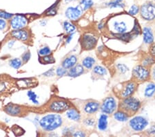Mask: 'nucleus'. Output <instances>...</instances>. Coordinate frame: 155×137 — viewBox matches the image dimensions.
<instances>
[{
  "label": "nucleus",
  "mask_w": 155,
  "mask_h": 137,
  "mask_svg": "<svg viewBox=\"0 0 155 137\" xmlns=\"http://www.w3.org/2000/svg\"><path fill=\"white\" fill-rule=\"evenodd\" d=\"M66 116L69 119L74 121H78L80 120V114L75 109H70L66 113Z\"/></svg>",
  "instance_id": "obj_20"
},
{
  "label": "nucleus",
  "mask_w": 155,
  "mask_h": 137,
  "mask_svg": "<svg viewBox=\"0 0 155 137\" xmlns=\"http://www.w3.org/2000/svg\"><path fill=\"white\" fill-rule=\"evenodd\" d=\"M132 75L137 80L139 81H145L150 76V71L143 66H137L132 71Z\"/></svg>",
  "instance_id": "obj_6"
},
{
  "label": "nucleus",
  "mask_w": 155,
  "mask_h": 137,
  "mask_svg": "<svg viewBox=\"0 0 155 137\" xmlns=\"http://www.w3.org/2000/svg\"><path fill=\"white\" fill-rule=\"evenodd\" d=\"M56 74L58 76H64V75H66L67 74V71L66 70V69H64V67H63V68L59 67V68L57 69Z\"/></svg>",
  "instance_id": "obj_36"
},
{
  "label": "nucleus",
  "mask_w": 155,
  "mask_h": 137,
  "mask_svg": "<svg viewBox=\"0 0 155 137\" xmlns=\"http://www.w3.org/2000/svg\"><path fill=\"white\" fill-rule=\"evenodd\" d=\"M51 53V50L48 47H44L41 49H40V51H39V54L40 56H48V55H50Z\"/></svg>",
  "instance_id": "obj_33"
},
{
  "label": "nucleus",
  "mask_w": 155,
  "mask_h": 137,
  "mask_svg": "<svg viewBox=\"0 0 155 137\" xmlns=\"http://www.w3.org/2000/svg\"><path fill=\"white\" fill-rule=\"evenodd\" d=\"M117 68L119 70V71L121 72L122 74H125L126 72L128 70V68H127V66L126 64H117Z\"/></svg>",
  "instance_id": "obj_35"
},
{
  "label": "nucleus",
  "mask_w": 155,
  "mask_h": 137,
  "mask_svg": "<svg viewBox=\"0 0 155 137\" xmlns=\"http://www.w3.org/2000/svg\"><path fill=\"white\" fill-rule=\"evenodd\" d=\"M12 132H13V133L15 134V135L17 136H21L22 134H24V130L21 128H20V127L17 126V125H15L12 127Z\"/></svg>",
  "instance_id": "obj_30"
},
{
  "label": "nucleus",
  "mask_w": 155,
  "mask_h": 137,
  "mask_svg": "<svg viewBox=\"0 0 155 137\" xmlns=\"http://www.w3.org/2000/svg\"><path fill=\"white\" fill-rule=\"evenodd\" d=\"M35 81L31 79H24V80H20L17 82V84L19 87H31L34 86Z\"/></svg>",
  "instance_id": "obj_24"
},
{
  "label": "nucleus",
  "mask_w": 155,
  "mask_h": 137,
  "mask_svg": "<svg viewBox=\"0 0 155 137\" xmlns=\"http://www.w3.org/2000/svg\"><path fill=\"white\" fill-rule=\"evenodd\" d=\"M31 58V53L29 52H27V53H24V56H22V60L24 62H26L29 60V59Z\"/></svg>",
  "instance_id": "obj_39"
},
{
  "label": "nucleus",
  "mask_w": 155,
  "mask_h": 137,
  "mask_svg": "<svg viewBox=\"0 0 155 137\" xmlns=\"http://www.w3.org/2000/svg\"><path fill=\"white\" fill-rule=\"evenodd\" d=\"M85 123H86V125H87L92 126L94 124V120L93 118H87L86 119V121H85Z\"/></svg>",
  "instance_id": "obj_40"
},
{
  "label": "nucleus",
  "mask_w": 155,
  "mask_h": 137,
  "mask_svg": "<svg viewBox=\"0 0 155 137\" xmlns=\"http://www.w3.org/2000/svg\"><path fill=\"white\" fill-rule=\"evenodd\" d=\"M73 136H86V134L81 131H77L73 134Z\"/></svg>",
  "instance_id": "obj_43"
},
{
  "label": "nucleus",
  "mask_w": 155,
  "mask_h": 137,
  "mask_svg": "<svg viewBox=\"0 0 155 137\" xmlns=\"http://www.w3.org/2000/svg\"><path fill=\"white\" fill-rule=\"evenodd\" d=\"M117 2H123V0H115Z\"/></svg>",
  "instance_id": "obj_49"
},
{
  "label": "nucleus",
  "mask_w": 155,
  "mask_h": 137,
  "mask_svg": "<svg viewBox=\"0 0 155 137\" xmlns=\"http://www.w3.org/2000/svg\"><path fill=\"white\" fill-rule=\"evenodd\" d=\"M114 118L117 121L120 122H126L128 119V116L127 114L124 111H118L114 114Z\"/></svg>",
  "instance_id": "obj_21"
},
{
  "label": "nucleus",
  "mask_w": 155,
  "mask_h": 137,
  "mask_svg": "<svg viewBox=\"0 0 155 137\" xmlns=\"http://www.w3.org/2000/svg\"><path fill=\"white\" fill-rule=\"evenodd\" d=\"M67 2H71V1H74V0H66Z\"/></svg>",
  "instance_id": "obj_50"
},
{
  "label": "nucleus",
  "mask_w": 155,
  "mask_h": 137,
  "mask_svg": "<svg viewBox=\"0 0 155 137\" xmlns=\"http://www.w3.org/2000/svg\"><path fill=\"white\" fill-rule=\"evenodd\" d=\"M5 89V85L4 83H0V92L2 91Z\"/></svg>",
  "instance_id": "obj_45"
},
{
  "label": "nucleus",
  "mask_w": 155,
  "mask_h": 137,
  "mask_svg": "<svg viewBox=\"0 0 155 137\" xmlns=\"http://www.w3.org/2000/svg\"><path fill=\"white\" fill-rule=\"evenodd\" d=\"M143 41L146 44H152L154 42V36L150 28L145 27L143 29Z\"/></svg>",
  "instance_id": "obj_16"
},
{
  "label": "nucleus",
  "mask_w": 155,
  "mask_h": 137,
  "mask_svg": "<svg viewBox=\"0 0 155 137\" xmlns=\"http://www.w3.org/2000/svg\"><path fill=\"white\" fill-rule=\"evenodd\" d=\"M44 61L46 62V63H52V62H54V58H52V56H50V55H48V56H46L44 57Z\"/></svg>",
  "instance_id": "obj_38"
},
{
  "label": "nucleus",
  "mask_w": 155,
  "mask_h": 137,
  "mask_svg": "<svg viewBox=\"0 0 155 137\" xmlns=\"http://www.w3.org/2000/svg\"><path fill=\"white\" fill-rule=\"evenodd\" d=\"M99 109V103L95 101H90L86 104L84 107V111L86 113L92 114L98 111Z\"/></svg>",
  "instance_id": "obj_12"
},
{
  "label": "nucleus",
  "mask_w": 155,
  "mask_h": 137,
  "mask_svg": "<svg viewBox=\"0 0 155 137\" xmlns=\"http://www.w3.org/2000/svg\"><path fill=\"white\" fill-rule=\"evenodd\" d=\"M21 64H22L21 61L18 58L12 59L11 61H10V65H11V67H12V68L16 69L20 68L21 66Z\"/></svg>",
  "instance_id": "obj_28"
},
{
  "label": "nucleus",
  "mask_w": 155,
  "mask_h": 137,
  "mask_svg": "<svg viewBox=\"0 0 155 137\" xmlns=\"http://www.w3.org/2000/svg\"><path fill=\"white\" fill-rule=\"evenodd\" d=\"M39 123L44 130L52 131L61 125L62 118L58 114H49L43 117Z\"/></svg>",
  "instance_id": "obj_1"
},
{
  "label": "nucleus",
  "mask_w": 155,
  "mask_h": 137,
  "mask_svg": "<svg viewBox=\"0 0 155 137\" xmlns=\"http://www.w3.org/2000/svg\"><path fill=\"white\" fill-rule=\"evenodd\" d=\"M117 108V103L113 97H107L104 100L101 104V109L103 113L111 114L115 111Z\"/></svg>",
  "instance_id": "obj_5"
},
{
  "label": "nucleus",
  "mask_w": 155,
  "mask_h": 137,
  "mask_svg": "<svg viewBox=\"0 0 155 137\" xmlns=\"http://www.w3.org/2000/svg\"><path fill=\"white\" fill-rule=\"evenodd\" d=\"M140 14L145 20L152 21L155 19V4L147 2L142 5L140 8Z\"/></svg>",
  "instance_id": "obj_3"
},
{
  "label": "nucleus",
  "mask_w": 155,
  "mask_h": 137,
  "mask_svg": "<svg viewBox=\"0 0 155 137\" xmlns=\"http://www.w3.org/2000/svg\"><path fill=\"white\" fill-rule=\"evenodd\" d=\"M137 84L134 82H129L127 83L126 86H125L123 91H122L121 96L124 98H127V97L131 96L132 94H134V92L135 91Z\"/></svg>",
  "instance_id": "obj_11"
},
{
  "label": "nucleus",
  "mask_w": 155,
  "mask_h": 137,
  "mask_svg": "<svg viewBox=\"0 0 155 137\" xmlns=\"http://www.w3.org/2000/svg\"><path fill=\"white\" fill-rule=\"evenodd\" d=\"M150 53L151 56L155 57V44H152L150 49Z\"/></svg>",
  "instance_id": "obj_41"
},
{
  "label": "nucleus",
  "mask_w": 155,
  "mask_h": 137,
  "mask_svg": "<svg viewBox=\"0 0 155 137\" xmlns=\"http://www.w3.org/2000/svg\"><path fill=\"white\" fill-rule=\"evenodd\" d=\"M103 24H100L99 25V29H102V28H103Z\"/></svg>",
  "instance_id": "obj_48"
},
{
  "label": "nucleus",
  "mask_w": 155,
  "mask_h": 137,
  "mask_svg": "<svg viewBox=\"0 0 155 137\" xmlns=\"http://www.w3.org/2000/svg\"><path fill=\"white\" fill-rule=\"evenodd\" d=\"M107 6L110 7L111 9L114 8H124L125 4L122 3V2H117L114 0V1H112L109 2V3H107Z\"/></svg>",
  "instance_id": "obj_27"
},
{
  "label": "nucleus",
  "mask_w": 155,
  "mask_h": 137,
  "mask_svg": "<svg viewBox=\"0 0 155 137\" xmlns=\"http://www.w3.org/2000/svg\"><path fill=\"white\" fill-rule=\"evenodd\" d=\"M148 122L143 116H136L130 121V125L134 131H142L146 128Z\"/></svg>",
  "instance_id": "obj_4"
},
{
  "label": "nucleus",
  "mask_w": 155,
  "mask_h": 137,
  "mask_svg": "<svg viewBox=\"0 0 155 137\" xmlns=\"http://www.w3.org/2000/svg\"><path fill=\"white\" fill-rule=\"evenodd\" d=\"M113 29L114 31L119 34H123L125 33L127 30V26L126 22L122 21V22H118V21H114L112 24Z\"/></svg>",
  "instance_id": "obj_14"
},
{
  "label": "nucleus",
  "mask_w": 155,
  "mask_h": 137,
  "mask_svg": "<svg viewBox=\"0 0 155 137\" xmlns=\"http://www.w3.org/2000/svg\"><path fill=\"white\" fill-rule=\"evenodd\" d=\"M11 36L14 37L15 38L19 40L26 41L28 38V32L25 30H21V29H17L15 30L11 33Z\"/></svg>",
  "instance_id": "obj_13"
},
{
  "label": "nucleus",
  "mask_w": 155,
  "mask_h": 137,
  "mask_svg": "<svg viewBox=\"0 0 155 137\" xmlns=\"http://www.w3.org/2000/svg\"><path fill=\"white\" fill-rule=\"evenodd\" d=\"M154 1H155V0H154Z\"/></svg>",
  "instance_id": "obj_51"
},
{
  "label": "nucleus",
  "mask_w": 155,
  "mask_h": 137,
  "mask_svg": "<svg viewBox=\"0 0 155 137\" xmlns=\"http://www.w3.org/2000/svg\"><path fill=\"white\" fill-rule=\"evenodd\" d=\"M152 77H153V79L155 80V66L154 67L153 69H152Z\"/></svg>",
  "instance_id": "obj_47"
},
{
  "label": "nucleus",
  "mask_w": 155,
  "mask_h": 137,
  "mask_svg": "<svg viewBox=\"0 0 155 137\" xmlns=\"http://www.w3.org/2000/svg\"><path fill=\"white\" fill-rule=\"evenodd\" d=\"M93 71L94 73H95L97 75H100V76H104L107 73L106 69L101 66H96L94 68Z\"/></svg>",
  "instance_id": "obj_29"
},
{
  "label": "nucleus",
  "mask_w": 155,
  "mask_h": 137,
  "mask_svg": "<svg viewBox=\"0 0 155 137\" xmlns=\"http://www.w3.org/2000/svg\"><path fill=\"white\" fill-rule=\"evenodd\" d=\"M139 7L138 6H137V5L134 4L130 8L128 13L130 15H136L139 12Z\"/></svg>",
  "instance_id": "obj_32"
},
{
  "label": "nucleus",
  "mask_w": 155,
  "mask_h": 137,
  "mask_svg": "<svg viewBox=\"0 0 155 137\" xmlns=\"http://www.w3.org/2000/svg\"><path fill=\"white\" fill-rule=\"evenodd\" d=\"M107 128V116L102 114L98 121V128L101 131H105Z\"/></svg>",
  "instance_id": "obj_19"
},
{
  "label": "nucleus",
  "mask_w": 155,
  "mask_h": 137,
  "mask_svg": "<svg viewBox=\"0 0 155 137\" xmlns=\"http://www.w3.org/2000/svg\"><path fill=\"white\" fill-rule=\"evenodd\" d=\"M82 12H83V11L80 8V6L69 7V8L66 9L65 13H66V16L69 19L76 20V19H79L81 16Z\"/></svg>",
  "instance_id": "obj_10"
},
{
  "label": "nucleus",
  "mask_w": 155,
  "mask_h": 137,
  "mask_svg": "<svg viewBox=\"0 0 155 137\" xmlns=\"http://www.w3.org/2000/svg\"><path fill=\"white\" fill-rule=\"evenodd\" d=\"M64 28L65 31H66V33H72L75 31V26L73 24L70 23L68 22H65L64 23Z\"/></svg>",
  "instance_id": "obj_26"
},
{
  "label": "nucleus",
  "mask_w": 155,
  "mask_h": 137,
  "mask_svg": "<svg viewBox=\"0 0 155 137\" xmlns=\"http://www.w3.org/2000/svg\"><path fill=\"white\" fill-rule=\"evenodd\" d=\"M53 74H54L53 70H52V69H51V70L47 71L46 73H45L44 75L46 76H53Z\"/></svg>",
  "instance_id": "obj_44"
},
{
  "label": "nucleus",
  "mask_w": 155,
  "mask_h": 137,
  "mask_svg": "<svg viewBox=\"0 0 155 137\" xmlns=\"http://www.w3.org/2000/svg\"><path fill=\"white\" fill-rule=\"evenodd\" d=\"M6 26V22L3 19H0V30H3Z\"/></svg>",
  "instance_id": "obj_42"
},
{
  "label": "nucleus",
  "mask_w": 155,
  "mask_h": 137,
  "mask_svg": "<svg viewBox=\"0 0 155 137\" xmlns=\"http://www.w3.org/2000/svg\"><path fill=\"white\" fill-rule=\"evenodd\" d=\"M97 40L95 37L91 36V35L86 34L82 37L81 46L84 49L91 50L95 47Z\"/></svg>",
  "instance_id": "obj_8"
},
{
  "label": "nucleus",
  "mask_w": 155,
  "mask_h": 137,
  "mask_svg": "<svg viewBox=\"0 0 155 137\" xmlns=\"http://www.w3.org/2000/svg\"><path fill=\"white\" fill-rule=\"evenodd\" d=\"M28 23V20L24 15H17L14 16L11 21V27L14 29H21L24 28Z\"/></svg>",
  "instance_id": "obj_7"
},
{
  "label": "nucleus",
  "mask_w": 155,
  "mask_h": 137,
  "mask_svg": "<svg viewBox=\"0 0 155 137\" xmlns=\"http://www.w3.org/2000/svg\"><path fill=\"white\" fill-rule=\"evenodd\" d=\"M70 108V104L68 102L65 101H55L51 104L50 109L52 111L55 112H62Z\"/></svg>",
  "instance_id": "obj_9"
},
{
  "label": "nucleus",
  "mask_w": 155,
  "mask_h": 137,
  "mask_svg": "<svg viewBox=\"0 0 155 137\" xmlns=\"http://www.w3.org/2000/svg\"><path fill=\"white\" fill-rule=\"evenodd\" d=\"M5 111L12 116H17L21 111V108L19 106L15 105V104H9L8 105H7L5 108Z\"/></svg>",
  "instance_id": "obj_18"
},
{
  "label": "nucleus",
  "mask_w": 155,
  "mask_h": 137,
  "mask_svg": "<svg viewBox=\"0 0 155 137\" xmlns=\"http://www.w3.org/2000/svg\"><path fill=\"white\" fill-rule=\"evenodd\" d=\"M27 95H28L29 99L31 100V101L34 104H39V101H37V94L35 93V92L29 91L28 92V94H27Z\"/></svg>",
  "instance_id": "obj_31"
},
{
  "label": "nucleus",
  "mask_w": 155,
  "mask_h": 137,
  "mask_svg": "<svg viewBox=\"0 0 155 137\" xmlns=\"http://www.w3.org/2000/svg\"><path fill=\"white\" fill-rule=\"evenodd\" d=\"M77 57L75 56H71L68 58H66L62 62V67L64 69H71L75 65L77 62Z\"/></svg>",
  "instance_id": "obj_17"
},
{
  "label": "nucleus",
  "mask_w": 155,
  "mask_h": 137,
  "mask_svg": "<svg viewBox=\"0 0 155 137\" xmlns=\"http://www.w3.org/2000/svg\"><path fill=\"white\" fill-rule=\"evenodd\" d=\"M141 103L138 99L129 96L125 98L120 104V108L127 114H132L139 111Z\"/></svg>",
  "instance_id": "obj_2"
},
{
  "label": "nucleus",
  "mask_w": 155,
  "mask_h": 137,
  "mask_svg": "<svg viewBox=\"0 0 155 137\" xmlns=\"http://www.w3.org/2000/svg\"><path fill=\"white\" fill-rule=\"evenodd\" d=\"M155 93V84L154 83H150L146 86L145 89L144 95L146 98H150L154 95Z\"/></svg>",
  "instance_id": "obj_22"
},
{
  "label": "nucleus",
  "mask_w": 155,
  "mask_h": 137,
  "mask_svg": "<svg viewBox=\"0 0 155 137\" xmlns=\"http://www.w3.org/2000/svg\"><path fill=\"white\" fill-rule=\"evenodd\" d=\"M94 63H95V60L92 57H87L82 61V64L86 69H91Z\"/></svg>",
  "instance_id": "obj_25"
},
{
  "label": "nucleus",
  "mask_w": 155,
  "mask_h": 137,
  "mask_svg": "<svg viewBox=\"0 0 155 137\" xmlns=\"http://www.w3.org/2000/svg\"><path fill=\"white\" fill-rule=\"evenodd\" d=\"M93 5V0H81L80 1V8L83 11L90 9Z\"/></svg>",
  "instance_id": "obj_23"
},
{
  "label": "nucleus",
  "mask_w": 155,
  "mask_h": 137,
  "mask_svg": "<svg viewBox=\"0 0 155 137\" xmlns=\"http://www.w3.org/2000/svg\"><path fill=\"white\" fill-rule=\"evenodd\" d=\"M72 36H73V35H71V36L68 37V38L67 39V43H69V42H71V40L72 39Z\"/></svg>",
  "instance_id": "obj_46"
},
{
  "label": "nucleus",
  "mask_w": 155,
  "mask_h": 137,
  "mask_svg": "<svg viewBox=\"0 0 155 137\" xmlns=\"http://www.w3.org/2000/svg\"><path fill=\"white\" fill-rule=\"evenodd\" d=\"M12 17V14L9 13V12H7L4 11H0V17L1 18H3L5 19H11Z\"/></svg>",
  "instance_id": "obj_34"
},
{
  "label": "nucleus",
  "mask_w": 155,
  "mask_h": 137,
  "mask_svg": "<svg viewBox=\"0 0 155 137\" xmlns=\"http://www.w3.org/2000/svg\"><path fill=\"white\" fill-rule=\"evenodd\" d=\"M154 62V60L152 58H147L144 60V61L143 62V66H146V65H150V64H153Z\"/></svg>",
  "instance_id": "obj_37"
},
{
  "label": "nucleus",
  "mask_w": 155,
  "mask_h": 137,
  "mask_svg": "<svg viewBox=\"0 0 155 137\" xmlns=\"http://www.w3.org/2000/svg\"><path fill=\"white\" fill-rule=\"evenodd\" d=\"M84 69L83 66L81 64H77L76 66L72 67L70 69V71H68V76L75 78V77L81 76V74H84Z\"/></svg>",
  "instance_id": "obj_15"
}]
</instances>
